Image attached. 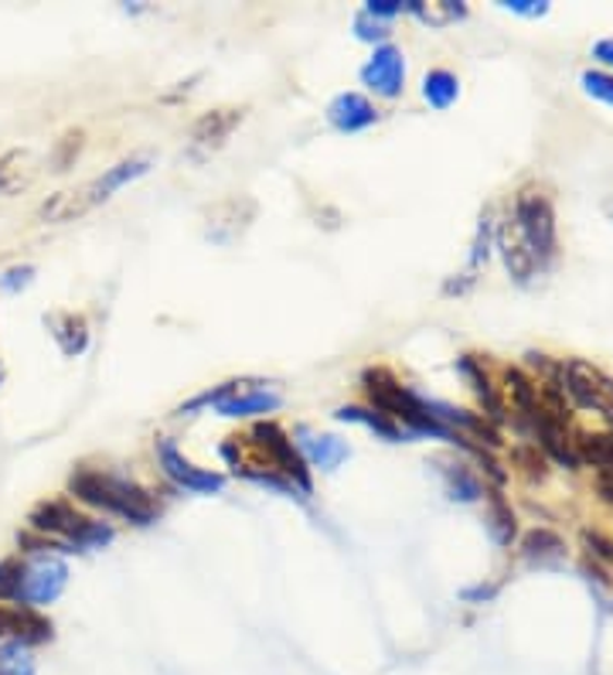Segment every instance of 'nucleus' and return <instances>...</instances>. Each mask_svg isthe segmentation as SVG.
<instances>
[{
  "instance_id": "nucleus-19",
  "label": "nucleus",
  "mask_w": 613,
  "mask_h": 675,
  "mask_svg": "<svg viewBox=\"0 0 613 675\" xmlns=\"http://www.w3.org/2000/svg\"><path fill=\"white\" fill-rule=\"evenodd\" d=\"M0 675H35V662L28 655V648L17 641L0 644Z\"/></svg>"
},
{
  "instance_id": "nucleus-10",
  "label": "nucleus",
  "mask_w": 613,
  "mask_h": 675,
  "mask_svg": "<svg viewBox=\"0 0 613 675\" xmlns=\"http://www.w3.org/2000/svg\"><path fill=\"white\" fill-rule=\"evenodd\" d=\"M361 79L365 86H371L379 96H399V89H403V79H406V62H403V51L385 45L379 48L376 56L368 59V65L361 69Z\"/></svg>"
},
{
  "instance_id": "nucleus-16",
  "label": "nucleus",
  "mask_w": 613,
  "mask_h": 675,
  "mask_svg": "<svg viewBox=\"0 0 613 675\" xmlns=\"http://www.w3.org/2000/svg\"><path fill=\"white\" fill-rule=\"evenodd\" d=\"M461 86H457V79H453L446 69H437L426 75V83H422V96L430 99V106H437V110H446V106L457 99Z\"/></svg>"
},
{
  "instance_id": "nucleus-32",
  "label": "nucleus",
  "mask_w": 613,
  "mask_h": 675,
  "mask_svg": "<svg viewBox=\"0 0 613 675\" xmlns=\"http://www.w3.org/2000/svg\"><path fill=\"white\" fill-rule=\"evenodd\" d=\"M4 174H8V165L0 160V188H4Z\"/></svg>"
},
{
  "instance_id": "nucleus-1",
  "label": "nucleus",
  "mask_w": 613,
  "mask_h": 675,
  "mask_svg": "<svg viewBox=\"0 0 613 675\" xmlns=\"http://www.w3.org/2000/svg\"><path fill=\"white\" fill-rule=\"evenodd\" d=\"M69 492L75 498H83L86 505L93 508H102V511H113V516H123L130 522H154L157 508L150 502V495L137 484H130L123 478H113V474H102V471H89V468H78L69 481Z\"/></svg>"
},
{
  "instance_id": "nucleus-6",
  "label": "nucleus",
  "mask_w": 613,
  "mask_h": 675,
  "mask_svg": "<svg viewBox=\"0 0 613 675\" xmlns=\"http://www.w3.org/2000/svg\"><path fill=\"white\" fill-rule=\"evenodd\" d=\"M69 583V566L59 559V556H38L32 563H24V583H21V598H17V607H45L51 601H59V593L65 590Z\"/></svg>"
},
{
  "instance_id": "nucleus-20",
  "label": "nucleus",
  "mask_w": 613,
  "mask_h": 675,
  "mask_svg": "<svg viewBox=\"0 0 613 675\" xmlns=\"http://www.w3.org/2000/svg\"><path fill=\"white\" fill-rule=\"evenodd\" d=\"M21 583H24V563L17 556L0 559V601H14L17 604Z\"/></svg>"
},
{
  "instance_id": "nucleus-24",
  "label": "nucleus",
  "mask_w": 613,
  "mask_h": 675,
  "mask_svg": "<svg viewBox=\"0 0 613 675\" xmlns=\"http://www.w3.org/2000/svg\"><path fill=\"white\" fill-rule=\"evenodd\" d=\"M446 478H450V492H453V498H464V502H474L477 495H481V484H477L464 468H450L446 471Z\"/></svg>"
},
{
  "instance_id": "nucleus-3",
  "label": "nucleus",
  "mask_w": 613,
  "mask_h": 675,
  "mask_svg": "<svg viewBox=\"0 0 613 675\" xmlns=\"http://www.w3.org/2000/svg\"><path fill=\"white\" fill-rule=\"evenodd\" d=\"M365 386L379 410L399 417L413 430H422V434H446V426L433 417V410L426 407L419 396H413L406 386H399L389 372H365Z\"/></svg>"
},
{
  "instance_id": "nucleus-30",
  "label": "nucleus",
  "mask_w": 613,
  "mask_h": 675,
  "mask_svg": "<svg viewBox=\"0 0 613 675\" xmlns=\"http://www.w3.org/2000/svg\"><path fill=\"white\" fill-rule=\"evenodd\" d=\"M597 489H600V495L613 505V465L600 468V474H597Z\"/></svg>"
},
{
  "instance_id": "nucleus-8",
  "label": "nucleus",
  "mask_w": 613,
  "mask_h": 675,
  "mask_svg": "<svg viewBox=\"0 0 613 675\" xmlns=\"http://www.w3.org/2000/svg\"><path fill=\"white\" fill-rule=\"evenodd\" d=\"M253 437H256V444H259L266 454L273 457L280 471H286L293 481L301 484L304 492H310V474H307V468H304V457H301L297 447H293V441H286V434H283L277 423H259V426L253 430Z\"/></svg>"
},
{
  "instance_id": "nucleus-13",
  "label": "nucleus",
  "mask_w": 613,
  "mask_h": 675,
  "mask_svg": "<svg viewBox=\"0 0 613 675\" xmlns=\"http://www.w3.org/2000/svg\"><path fill=\"white\" fill-rule=\"evenodd\" d=\"M504 389H508V396H512L515 413L525 423H536V417H539V393H536V386H531L518 369H508V372H504Z\"/></svg>"
},
{
  "instance_id": "nucleus-2",
  "label": "nucleus",
  "mask_w": 613,
  "mask_h": 675,
  "mask_svg": "<svg viewBox=\"0 0 613 675\" xmlns=\"http://www.w3.org/2000/svg\"><path fill=\"white\" fill-rule=\"evenodd\" d=\"M147 171V160L144 157H133V160H123V165L110 168L106 174L93 178L89 184L83 188H72V192H59L56 198H48L41 205V219L45 222H69L75 215H86L89 208H96L99 202L113 198L123 184H130L133 178H140Z\"/></svg>"
},
{
  "instance_id": "nucleus-21",
  "label": "nucleus",
  "mask_w": 613,
  "mask_h": 675,
  "mask_svg": "<svg viewBox=\"0 0 613 675\" xmlns=\"http://www.w3.org/2000/svg\"><path fill=\"white\" fill-rule=\"evenodd\" d=\"M56 338L62 341V348H65V352L69 355H75V352H83V348H86V321L83 317H62V332H56Z\"/></svg>"
},
{
  "instance_id": "nucleus-12",
  "label": "nucleus",
  "mask_w": 613,
  "mask_h": 675,
  "mask_svg": "<svg viewBox=\"0 0 613 675\" xmlns=\"http://www.w3.org/2000/svg\"><path fill=\"white\" fill-rule=\"evenodd\" d=\"M498 242H501V253H504V263H508V269H512V277L515 280H528L531 269H536V256H531V250H528V242L522 239L518 226H515V236H512L508 226H504Z\"/></svg>"
},
{
  "instance_id": "nucleus-9",
  "label": "nucleus",
  "mask_w": 613,
  "mask_h": 675,
  "mask_svg": "<svg viewBox=\"0 0 613 675\" xmlns=\"http://www.w3.org/2000/svg\"><path fill=\"white\" fill-rule=\"evenodd\" d=\"M157 454H161V468L168 471V478H174L181 489H188V492H219L222 489V474H211V471H201L195 468L188 457L177 454V447L171 441H157Z\"/></svg>"
},
{
  "instance_id": "nucleus-18",
  "label": "nucleus",
  "mask_w": 613,
  "mask_h": 675,
  "mask_svg": "<svg viewBox=\"0 0 613 675\" xmlns=\"http://www.w3.org/2000/svg\"><path fill=\"white\" fill-rule=\"evenodd\" d=\"M338 420H348V423H365L368 430H376V434H382L385 441H399V426L389 423L385 417L371 413V410H361V407H344L338 410Z\"/></svg>"
},
{
  "instance_id": "nucleus-4",
  "label": "nucleus",
  "mask_w": 613,
  "mask_h": 675,
  "mask_svg": "<svg viewBox=\"0 0 613 675\" xmlns=\"http://www.w3.org/2000/svg\"><path fill=\"white\" fill-rule=\"evenodd\" d=\"M32 529L35 532H51V535H62L65 543L72 546H106L113 539V529L102 526V522H93L86 516H78V511L69 505V502H41L32 516H28Z\"/></svg>"
},
{
  "instance_id": "nucleus-5",
  "label": "nucleus",
  "mask_w": 613,
  "mask_h": 675,
  "mask_svg": "<svg viewBox=\"0 0 613 675\" xmlns=\"http://www.w3.org/2000/svg\"><path fill=\"white\" fill-rule=\"evenodd\" d=\"M515 226L522 239L528 242L531 256H552L555 250V222H552V208L549 202L536 192V188H525L515 202Z\"/></svg>"
},
{
  "instance_id": "nucleus-14",
  "label": "nucleus",
  "mask_w": 613,
  "mask_h": 675,
  "mask_svg": "<svg viewBox=\"0 0 613 675\" xmlns=\"http://www.w3.org/2000/svg\"><path fill=\"white\" fill-rule=\"evenodd\" d=\"M243 120V110H216V113H205L198 123H195V141L198 144H222L229 133H232V126Z\"/></svg>"
},
{
  "instance_id": "nucleus-22",
  "label": "nucleus",
  "mask_w": 613,
  "mask_h": 675,
  "mask_svg": "<svg viewBox=\"0 0 613 675\" xmlns=\"http://www.w3.org/2000/svg\"><path fill=\"white\" fill-rule=\"evenodd\" d=\"M559 550H563V543L549 529H536L525 535V556H555Z\"/></svg>"
},
{
  "instance_id": "nucleus-7",
  "label": "nucleus",
  "mask_w": 613,
  "mask_h": 675,
  "mask_svg": "<svg viewBox=\"0 0 613 675\" xmlns=\"http://www.w3.org/2000/svg\"><path fill=\"white\" fill-rule=\"evenodd\" d=\"M563 389L579 402V407L613 417V379L603 375L597 365H590V362L563 365Z\"/></svg>"
},
{
  "instance_id": "nucleus-11",
  "label": "nucleus",
  "mask_w": 613,
  "mask_h": 675,
  "mask_svg": "<svg viewBox=\"0 0 613 675\" xmlns=\"http://www.w3.org/2000/svg\"><path fill=\"white\" fill-rule=\"evenodd\" d=\"M328 120L338 126V130H365L376 123V106H371L365 96L358 93H341L331 106H328Z\"/></svg>"
},
{
  "instance_id": "nucleus-17",
  "label": "nucleus",
  "mask_w": 613,
  "mask_h": 675,
  "mask_svg": "<svg viewBox=\"0 0 613 675\" xmlns=\"http://www.w3.org/2000/svg\"><path fill=\"white\" fill-rule=\"evenodd\" d=\"M576 444H579L583 461H590L597 468L613 465V430H610V434H583Z\"/></svg>"
},
{
  "instance_id": "nucleus-27",
  "label": "nucleus",
  "mask_w": 613,
  "mask_h": 675,
  "mask_svg": "<svg viewBox=\"0 0 613 675\" xmlns=\"http://www.w3.org/2000/svg\"><path fill=\"white\" fill-rule=\"evenodd\" d=\"M32 277H35V269H32V266H14V269H8L4 277H0V287H4L8 293H14L17 287H28Z\"/></svg>"
},
{
  "instance_id": "nucleus-15",
  "label": "nucleus",
  "mask_w": 613,
  "mask_h": 675,
  "mask_svg": "<svg viewBox=\"0 0 613 675\" xmlns=\"http://www.w3.org/2000/svg\"><path fill=\"white\" fill-rule=\"evenodd\" d=\"M304 450L310 454V461L317 465V468H324V471H331V468H338L344 457H348V447H344L338 437H307L304 441Z\"/></svg>"
},
{
  "instance_id": "nucleus-25",
  "label": "nucleus",
  "mask_w": 613,
  "mask_h": 675,
  "mask_svg": "<svg viewBox=\"0 0 613 675\" xmlns=\"http://www.w3.org/2000/svg\"><path fill=\"white\" fill-rule=\"evenodd\" d=\"M583 86L590 96L603 99V103H613V75L606 72H583Z\"/></svg>"
},
{
  "instance_id": "nucleus-23",
  "label": "nucleus",
  "mask_w": 613,
  "mask_h": 675,
  "mask_svg": "<svg viewBox=\"0 0 613 675\" xmlns=\"http://www.w3.org/2000/svg\"><path fill=\"white\" fill-rule=\"evenodd\" d=\"M491 519H494V535L501 543H512V532H515V516L512 508L504 505L501 495H491Z\"/></svg>"
},
{
  "instance_id": "nucleus-31",
  "label": "nucleus",
  "mask_w": 613,
  "mask_h": 675,
  "mask_svg": "<svg viewBox=\"0 0 613 675\" xmlns=\"http://www.w3.org/2000/svg\"><path fill=\"white\" fill-rule=\"evenodd\" d=\"M593 56H597L600 62H606V65H613V38H606V41H600V45L593 48Z\"/></svg>"
},
{
  "instance_id": "nucleus-29",
  "label": "nucleus",
  "mask_w": 613,
  "mask_h": 675,
  "mask_svg": "<svg viewBox=\"0 0 613 675\" xmlns=\"http://www.w3.org/2000/svg\"><path fill=\"white\" fill-rule=\"evenodd\" d=\"M403 11V4H399V0H371L368 4V14L371 17H392V14H399Z\"/></svg>"
},
{
  "instance_id": "nucleus-28",
  "label": "nucleus",
  "mask_w": 613,
  "mask_h": 675,
  "mask_svg": "<svg viewBox=\"0 0 613 675\" xmlns=\"http://www.w3.org/2000/svg\"><path fill=\"white\" fill-rule=\"evenodd\" d=\"M515 461H522V465H525V471H528L531 478H542V474H545V461L539 457V450L522 447V450H515Z\"/></svg>"
},
{
  "instance_id": "nucleus-26",
  "label": "nucleus",
  "mask_w": 613,
  "mask_h": 675,
  "mask_svg": "<svg viewBox=\"0 0 613 675\" xmlns=\"http://www.w3.org/2000/svg\"><path fill=\"white\" fill-rule=\"evenodd\" d=\"M17 631H21V607H4L0 604V641L4 638H17Z\"/></svg>"
}]
</instances>
